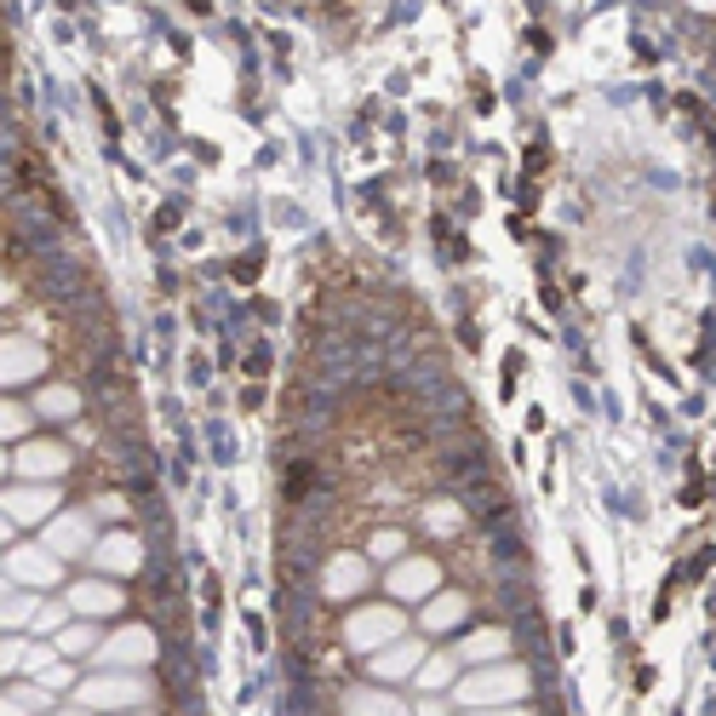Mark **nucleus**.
Returning a JSON list of instances; mask_svg holds the SVG:
<instances>
[{
	"instance_id": "obj_1",
	"label": "nucleus",
	"mask_w": 716,
	"mask_h": 716,
	"mask_svg": "<svg viewBox=\"0 0 716 716\" xmlns=\"http://www.w3.org/2000/svg\"><path fill=\"white\" fill-rule=\"evenodd\" d=\"M527 664H488V671H476L453 687V700L458 705H476V711H488V705H522L527 700Z\"/></svg>"
},
{
	"instance_id": "obj_2",
	"label": "nucleus",
	"mask_w": 716,
	"mask_h": 716,
	"mask_svg": "<svg viewBox=\"0 0 716 716\" xmlns=\"http://www.w3.org/2000/svg\"><path fill=\"white\" fill-rule=\"evenodd\" d=\"M149 694H156V687H149L144 677H92V682L75 687V700H81L87 711H133Z\"/></svg>"
},
{
	"instance_id": "obj_3",
	"label": "nucleus",
	"mask_w": 716,
	"mask_h": 716,
	"mask_svg": "<svg viewBox=\"0 0 716 716\" xmlns=\"http://www.w3.org/2000/svg\"><path fill=\"white\" fill-rule=\"evenodd\" d=\"M401 613L396 607H355L350 620H344V643L355 648V654H378L385 643H396L401 636Z\"/></svg>"
},
{
	"instance_id": "obj_4",
	"label": "nucleus",
	"mask_w": 716,
	"mask_h": 716,
	"mask_svg": "<svg viewBox=\"0 0 716 716\" xmlns=\"http://www.w3.org/2000/svg\"><path fill=\"white\" fill-rule=\"evenodd\" d=\"M69 447L64 442H18V453H12V476H23V481H58V476H69Z\"/></svg>"
},
{
	"instance_id": "obj_5",
	"label": "nucleus",
	"mask_w": 716,
	"mask_h": 716,
	"mask_svg": "<svg viewBox=\"0 0 716 716\" xmlns=\"http://www.w3.org/2000/svg\"><path fill=\"white\" fill-rule=\"evenodd\" d=\"M442 584V561L436 556H407V561H396L390 568V591L401 596V602H419V596H430Z\"/></svg>"
},
{
	"instance_id": "obj_6",
	"label": "nucleus",
	"mask_w": 716,
	"mask_h": 716,
	"mask_svg": "<svg viewBox=\"0 0 716 716\" xmlns=\"http://www.w3.org/2000/svg\"><path fill=\"white\" fill-rule=\"evenodd\" d=\"M69 607L81 613V620H110V613L126 607V596L110 579H81V584H69Z\"/></svg>"
},
{
	"instance_id": "obj_7",
	"label": "nucleus",
	"mask_w": 716,
	"mask_h": 716,
	"mask_svg": "<svg viewBox=\"0 0 716 716\" xmlns=\"http://www.w3.org/2000/svg\"><path fill=\"white\" fill-rule=\"evenodd\" d=\"M355 591H367V556H332L321 573V596L327 602H350Z\"/></svg>"
},
{
	"instance_id": "obj_8",
	"label": "nucleus",
	"mask_w": 716,
	"mask_h": 716,
	"mask_svg": "<svg viewBox=\"0 0 716 716\" xmlns=\"http://www.w3.org/2000/svg\"><path fill=\"white\" fill-rule=\"evenodd\" d=\"M104 659L110 664H149V659H156V630H149V625L115 630L110 643H104Z\"/></svg>"
},
{
	"instance_id": "obj_9",
	"label": "nucleus",
	"mask_w": 716,
	"mask_h": 716,
	"mask_svg": "<svg viewBox=\"0 0 716 716\" xmlns=\"http://www.w3.org/2000/svg\"><path fill=\"white\" fill-rule=\"evenodd\" d=\"M7 573H12V584H58L64 579V568L46 550H30V545H18L12 556H7Z\"/></svg>"
},
{
	"instance_id": "obj_10",
	"label": "nucleus",
	"mask_w": 716,
	"mask_h": 716,
	"mask_svg": "<svg viewBox=\"0 0 716 716\" xmlns=\"http://www.w3.org/2000/svg\"><path fill=\"white\" fill-rule=\"evenodd\" d=\"M53 504H58V488H7V516L12 527H30L41 516H53Z\"/></svg>"
},
{
	"instance_id": "obj_11",
	"label": "nucleus",
	"mask_w": 716,
	"mask_h": 716,
	"mask_svg": "<svg viewBox=\"0 0 716 716\" xmlns=\"http://www.w3.org/2000/svg\"><path fill=\"white\" fill-rule=\"evenodd\" d=\"M92 561L110 568V573H138L144 568V539H133V533H110V539L92 550Z\"/></svg>"
},
{
	"instance_id": "obj_12",
	"label": "nucleus",
	"mask_w": 716,
	"mask_h": 716,
	"mask_svg": "<svg viewBox=\"0 0 716 716\" xmlns=\"http://www.w3.org/2000/svg\"><path fill=\"white\" fill-rule=\"evenodd\" d=\"M35 373H46V350L30 344L23 332H12L7 339V385H30Z\"/></svg>"
},
{
	"instance_id": "obj_13",
	"label": "nucleus",
	"mask_w": 716,
	"mask_h": 716,
	"mask_svg": "<svg viewBox=\"0 0 716 716\" xmlns=\"http://www.w3.org/2000/svg\"><path fill=\"white\" fill-rule=\"evenodd\" d=\"M458 659H470V664H493L499 654H510V630H499V625H481V630H470L465 643L453 648Z\"/></svg>"
},
{
	"instance_id": "obj_14",
	"label": "nucleus",
	"mask_w": 716,
	"mask_h": 716,
	"mask_svg": "<svg viewBox=\"0 0 716 716\" xmlns=\"http://www.w3.org/2000/svg\"><path fill=\"white\" fill-rule=\"evenodd\" d=\"M465 613H470L465 591H442L436 602L424 607V630H453V625H465Z\"/></svg>"
},
{
	"instance_id": "obj_15",
	"label": "nucleus",
	"mask_w": 716,
	"mask_h": 716,
	"mask_svg": "<svg viewBox=\"0 0 716 716\" xmlns=\"http://www.w3.org/2000/svg\"><path fill=\"white\" fill-rule=\"evenodd\" d=\"M339 711H344V716H407V711H401V700L373 694V687H350V694L339 700Z\"/></svg>"
},
{
	"instance_id": "obj_16",
	"label": "nucleus",
	"mask_w": 716,
	"mask_h": 716,
	"mask_svg": "<svg viewBox=\"0 0 716 716\" xmlns=\"http://www.w3.org/2000/svg\"><path fill=\"white\" fill-rule=\"evenodd\" d=\"M419 659H424V643H396L390 654L373 659V677H390V682H396V677H413Z\"/></svg>"
},
{
	"instance_id": "obj_17",
	"label": "nucleus",
	"mask_w": 716,
	"mask_h": 716,
	"mask_svg": "<svg viewBox=\"0 0 716 716\" xmlns=\"http://www.w3.org/2000/svg\"><path fill=\"white\" fill-rule=\"evenodd\" d=\"M35 407H41V419H75V413H81V390H75V385H46L35 396Z\"/></svg>"
},
{
	"instance_id": "obj_18",
	"label": "nucleus",
	"mask_w": 716,
	"mask_h": 716,
	"mask_svg": "<svg viewBox=\"0 0 716 716\" xmlns=\"http://www.w3.org/2000/svg\"><path fill=\"white\" fill-rule=\"evenodd\" d=\"M87 527H92V516H69L64 527H53V545H64V556H81Z\"/></svg>"
},
{
	"instance_id": "obj_19",
	"label": "nucleus",
	"mask_w": 716,
	"mask_h": 716,
	"mask_svg": "<svg viewBox=\"0 0 716 716\" xmlns=\"http://www.w3.org/2000/svg\"><path fill=\"white\" fill-rule=\"evenodd\" d=\"M92 643H98V630H92V625H69V630L58 636V648H64L69 659H81V654H87Z\"/></svg>"
},
{
	"instance_id": "obj_20",
	"label": "nucleus",
	"mask_w": 716,
	"mask_h": 716,
	"mask_svg": "<svg viewBox=\"0 0 716 716\" xmlns=\"http://www.w3.org/2000/svg\"><path fill=\"white\" fill-rule=\"evenodd\" d=\"M401 533L396 527H385V533H373V539H367V556H378V561H390V556H401Z\"/></svg>"
},
{
	"instance_id": "obj_21",
	"label": "nucleus",
	"mask_w": 716,
	"mask_h": 716,
	"mask_svg": "<svg viewBox=\"0 0 716 716\" xmlns=\"http://www.w3.org/2000/svg\"><path fill=\"white\" fill-rule=\"evenodd\" d=\"M453 664H458V654H442V659H430V664H424V677H419V682H424V687H442V682H447V677H453Z\"/></svg>"
},
{
	"instance_id": "obj_22",
	"label": "nucleus",
	"mask_w": 716,
	"mask_h": 716,
	"mask_svg": "<svg viewBox=\"0 0 716 716\" xmlns=\"http://www.w3.org/2000/svg\"><path fill=\"white\" fill-rule=\"evenodd\" d=\"M23 430H30V407H23V401H7V436L23 442Z\"/></svg>"
},
{
	"instance_id": "obj_23",
	"label": "nucleus",
	"mask_w": 716,
	"mask_h": 716,
	"mask_svg": "<svg viewBox=\"0 0 716 716\" xmlns=\"http://www.w3.org/2000/svg\"><path fill=\"white\" fill-rule=\"evenodd\" d=\"M424 522L436 527V533H453V527H458V510H453V504L442 499V504H430V516H424Z\"/></svg>"
},
{
	"instance_id": "obj_24",
	"label": "nucleus",
	"mask_w": 716,
	"mask_h": 716,
	"mask_svg": "<svg viewBox=\"0 0 716 716\" xmlns=\"http://www.w3.org/2000/svg\"><path fill=\"white\" fill-rule=\"evenodd\" d=\"M30 613H35V596H23V591H18V596L7 602V630H18L23 620H30Z\"/></svg>"
},
{
	"instance_id": "obj_25",
	"label": "nucleus",
	"mask_w": 716,
	"mask_h": 716,
	"mask_svg": "<svg viewBox=\"0 0 716 716\" xmlns=\"http://www.w3.org/2000/svg\"><path fill=\"white\" fill-rule=\"evenodd\" d=\"M64 625V607H46L41 602V613H35V630H58Z\"/></svg>"
},
{
	"instance_id": "obj_26",
	"label": "nucleus",
	"mask_w": 716,
	"mask_h": 716,
	"mask_svg": "<svg viewBox=\"0 0 716 716\" xmlns=\"http://www.w3.org/2000/svg\"><path fill=\"white\" fill-rule=\"evenodd\" d=\"M476 716H533V711H516V705H510V711H476Z\"/></svg>"
}]
</instances>
